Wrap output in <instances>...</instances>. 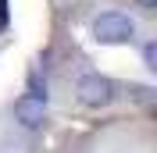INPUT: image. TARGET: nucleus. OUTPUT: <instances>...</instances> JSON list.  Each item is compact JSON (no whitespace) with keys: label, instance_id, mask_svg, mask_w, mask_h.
I'll list each match as a JSON object with an SVG mask.
<instances>
[{"label":"nucleus","instance_id":"3","mask_svg":"<svg viewBox=\"0 0 157 153\" xmlns=\"http://www.w3.org/2000/svg\"><path fill=\"white\" fill-rule=\"evenodd\" d=\"M14 121H18L21 128H29V132L43 128V125H47V96L25 93L21 100H14Z\"/></svg>","mask_w":157,"mask_h":153},{"label":"nucleus","instance_id":"2","mask_svg":"<svg viewBox=\"0 0 157 153\" xmlns=\"http://www.w3.org/2000/svg\"><path fill=\"white\" fill-rule=\"evenodd\" d=\"M114 82H111L107 75H97V71H89V75H82L75 82V96L82 107H107L111 100H114Z\"/></svg>","mask_w":157,"mask_h":153},{"label":"nucleus","instance_id":"5","mask_svg":"<svg viewBox=\"0 0 157 153\" xmlns=\"http://www.w3.org/2000/svg\"><path fill=\"white\" fill-rule=\"evenodd\" d=\"M136 4H139L143 11H154V7H157V0H136Z\"/></svg>","mask_w":157,"mask_h":153},{"label":"nucleus","instance_id":"1","mask_svg":"<svg viewBox=\"0 0 157 153\" xmlns=\"http://www.w3.org/2000/svg\"><path fill=\"white\" fill-rule=\"evenodd\" d=\"M132 36H136V21L121 11H104L100 18H93V39L104 47H121Z\"/></svg>","mask_w":157,"mask_h":153},{"label":"nucleus","instance_id":"4","mask_svg":"<svg viewBox=\"0 0 157 153\" xmlns=\"http://www.w3.org/2000/svg\"><path fill=\"white\" fill-rule=\"evenodd\" d=\"M143 64H147L150 71H157V43H147V47H143Z\"/></svg>","mask_w":157,"mask_h":153}]
</instances>
